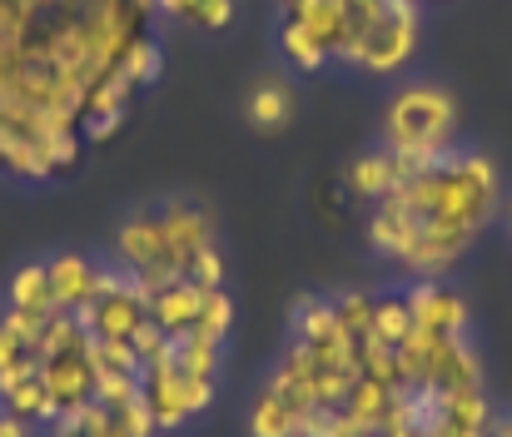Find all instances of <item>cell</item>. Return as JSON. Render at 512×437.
I'll use <instances>...</instances> for the list:
<instances>
[{
  "label": "cell",
  "instance_id": "obj_1",
  "mask_svg": "<svg viewBox=\"0 0 512 437\" xmlns=\"http://www.w3.org/2000/svg\"><path fill=\"white\" fill-rule=\"evenodd\" d=\"M503 174L493 159L453 149L413 164L408 179L368 209V244L413 284H433L463 264L473 239L503 209Z\"/></svg>",
  "mask_w": 512,
  "mask_h": 437
},
{
  "label": "cell",
  "instance_id": "obj_2",
  "mask_svg": "<svg viewBox=\"0 0 512 437\" xmlns=\"http://www.w3.org/2000/svg\"><path fill=\"white\" fill-rule=\"evenodd\" d=\"M453 145H458V105L443 85L413 80L383 105V149L388 154H398L408 164H428V159L453 154Z\"/></svg>",
  "mask_w": 512,
  "mask_h": 437
},
{
  "label": "cell",
  "instance_id": "obj_3",
  "mask_svg": "<svg viewBox=\"0 0 512 437\" xmlns=\"http://www.w3.org/2000/svg\"><path fill=\"white\" fill-rule=\"evenodd\" d=\"M140 398H145V408L155 418V433H179L184 423H194L214 403V383L184 373L174 363V343H170L160 358H150L140 368Z\"/></svg>",
  "mask_w": 512,
  "mask_h": 437
},
{
  "label": "cell",
  "instance_id": "obj_4",
  "mask_svg": "<svg viewBox=\"0 0 512 437\" xmlns=\"http://www.w3.org/2000/svg\"><path fill=\"white\" fill-rule=\"evenodd\" d=\"M418 40H423V5L418 0H388V10L378 15V25L363 35L353 70L388 80V75H398L418 55Z\"/></svg>",
  "mask_w": 512,
  "mask_h": 437
},
{
  "label": "cell",
  "instance_id": "obj_5",
  "mask_svg": "<svg viewBox=\"0 0 512 437\" xmlns=\"http://www.w3.org/2000/svg\"><path fill=\"white\" fill-rule=\"evenodd\" d=\"M145 318H150L145 313V293L125 269H105V284L95 293V303L80 313L85 333L100 338V343H130Z\"/></svg>",
  "mask_w": 512,
  "mask_h": 437
},
{
  "label": "cell",
  "instance_id": "obj_6",
  "mask_svg": "<svg viewBox=\"0 0 512 437\" xmlns=\"http://www.w3.org/2000/svg\"><path fill=\"white\" fill-rule=\"evenodd\" d=\"M160 224H165V244H170V259H174V269H179V279H189V269H194L199 254L219 249V234H214L209 209H199L189 199L160 204Z\"/></svg>",
  "mask_w": 512,
  "mask_h": 437
},
{
  "label": "cell",
  "instance_id": "obj_7",
  "mask_svg": "<svg viewBox=\"0 0 512 437\" xmlns=\"http://www.w3.org/2000/svg\"><path fill=\"white\" fill-rule=\"evenodd\" d=\"M408 308H413V333L418 338H458L468 333V303L463 293L448 284H413L408 289Z\"/></svg>",
  "mask_w": 512,
  "mask_h": 437
},
{
  "label": "cell",
  "instance_id": "obj_8",
  "mask_svg": "<svg viewBox=\"0 0 512 437\" xmlns=\"http://www.w3.org/2000/svg\"><path fill=\"white\" fill-rule=\"evenodd\" d=\"M45 274H50L55 313H70V318H80L95 303L100 284H105V264H95L90 254H55L45 264Z\"/></svg>",
  "mask_w": 512,
  "mask_h": 437
},
{
  "label": "cell",
  "instance_id": "obj_9",
  "mask_svg": "<svg viewBox=\"0 0 512 437\" xmlns=\"http://www.w3.org/2000/svg\"><path fill=\"white\" fill-rule=\"evenodd\" d=\"M408 159H398V154H388V149H373V154H358L348 169H343V194L348 199H363V204H378V199H388L403 179H408Z\"/></svg>",
  "mask_w": 512,
  "mask_h": 437
},
{
  "label": "cell",
  "instance_id": "obj_10",
  "mask_svg": "<svg viewBox=\"0 0 512 437\" xmlns=\"http://www.w3.org/2000/svg\"><path fill=\"white\" fill-rule=\"evenodd\" d=\"M140 293H145V313H150V323H155L165 338L194 333V323H199V303H204V289H199V284L179 279V284H160V289H140Z\"/></svg>",
  "mask_w": 512,
  "mask_h": 437
},
{
  "label": "cell",
  "instance_id": "obj_11",
  "mask_svg": "<svg viewBox=\"0 0 512 437\" xmlns=\"http://www.w3.org/2000/svg\"><path fill=\"white\" fill-rule=\"evenodd\" d=\"M0 413L35 428V423H55L50 413V398H45V378H40V363L30 368H15V373H0Z\"/></svg>",
  "mask_w": 512,
  "mask_h": 437
},
{
  "label": "cell",
  "instance_id": "obj_12",
  "mask_svg": "<svg viewBox=\"0 0 512 437\" xmlns=\"http://www.w3.org/2000/svg\"><path fill=\"white\" fill-rule=\"evenodd\" d=\"M284 20L304 25L324 45L329 60H339L343 45H348V10H343V0H284Z\"/></svg>",
  "mask_w": 512,
  "mask_h": 437
},
{
  "label": "cell",
  "instance_id": "obj_13",
  "mask_svg": "<svg viewBox=\"0 0 512 437\" xmlns=\"http://www.w3.org/2000/svg\"><path fill=\"white\" fill-rule=\"evenodd\" d=\"M413 338V308H408V289L403 293H378L373 298V343L383 348H403Z\"/></svg>",
  "mask_w": 512,
  "mask_h": 437
},
{
  "label": "cell",
  "instance_id": "obj_14",
  "mask_svg": "<svg viewBox=\"0 0 512 437\" xmlns=\"http://www.w3.org/2000/svg\"><path fill=\"white\" fill-rule=\"evenodd\" d=\"M5 303H10L15 313L50 318V313H55V298H50V274H45V264H20V269H15V279H10Z\"/></svg>",
  "mask_w": 512,
  "mask_h": 437
},
{
  "label": "cell",
  "instance_id": "obj_15",
  "mask_svg": "<svg viewBox=\"0 0 512 437\" xmlns=\"http://www.w3.org/2000/svg\"><path fill=\"white\" fill-rule=\"evenodd\" d=\"M155 10L194 30H224L234 20V0H155Z\"/></svg>",
  "mask_w": 512,
  "mask_h": 437
},
{
  "label": "cell",
  "instance_id": "obj_16",
  "mask_svg": "<svg viewBox=\"0 0 512 437\" xmlns=\"http://www.w3.org/2000/svg\"><path fill=\"white\" fill-rule=\"evenodd\" d=\"M289 115H294V90H289L284 80L254 85V95H249V120H254L259 130H284Z\"/></svg>",
  "mask_w": 512,
  "mask_h": 437
},
{
  "label": "cell",
  "instance_id": "obj_17",
  "mask_svg": "<svg viewBox=\"0 0 512 437\" xmlns=\"http://www.w3.org/2000/svg\"><path fill=\"white\" fill-rule=\"evenodd\" d=\"M279 50H284V60H289L294 70H304V75H314V70L334 65V60L324 55V45H319L304 25H294V20H284V25H279Z\"/></svg>",
  "mask_w": 512,
  "mask_h": 437
},
{
  "label": "cell",
  "instance_id": "obj_18",
  "mask_svg": "<svg viewBox=\"0 0 512 437\" xmlns=\"http://www.w3.org/2000/svg\"><path fill=\"white\" fill-rule=\"evenodd\" d=\"M219 348L224 343H209V338H199V333H184V338H174V363L184 368V373H194V378H209V383H219Z\"/></svg>",
  "mask_w": 512,
  "mask_h": 437
},
{
  "label": "cell",
  "instance_id": "obj_19",
  "mask_svg": "<svg viewBox=\"0 0 512 437\" xmlns=\"http://www.w3.org/2000/svg\"><path fill=\"white\" fill-rule=\"evenodd\" d=\"M229 328H234V303H229V293L224 289H204L194 333H199V338H209V343H224V338H229Z\"/></svg>",
  "mask_w": 512,
  "mask_h": 437
},
{
  "label": "cell",
  "instance_id": "obj_20",
  "mask_svg": "<svg viewBox=\"0 0 512 437\" xmlns=\"http://www.w3.org/2000/svg\"><path fill=\"white\" fill-rule=\"evenodd\" d=\"M120 70H125L140 90H145V85H155V80H160V70H165V50H160V40H155V35H145V40L125 55V65H120Z\"/></svg>",
  "mask_w": 512,
  "mask_h": 437
},
{
  "label": "cell",
  "instance_id": "obj_21",
  "mask_svg": "<svg viewBox=\"0 0 512 437\" xmlns=\"http://www.w3.org/2000/svg\"><path fill=\"white\" fill-rule=\"evenodd\" d=\"M339 437H383V428H358V423H348V418H343Z\"/></svg>",
  "mask_w": 512,
  "mask_h": 437
},
{
  "label": "cell",
  "instance_id": "obj_22",
  "mask_svg": "<svg viewBox=\"0 0 512 437\" xmlns=\"http://www.w3.org/2000/svg\"><path fill=\"white\" fill-rule=\"evenodd\" d=\"M0 437H30V428H25V423H15V418H5V413H0Z\"/></svg>",
  "mask_w": 512,
  "mask_h": 437
},
{
  "label": "cell",
  "instance_id": "obj_23",
  "mask_svg": "<svg viewBox=\"0 0 512 437\" xmlns=\"http://www.w3.org/2000/svg\"><path fill=\"white\" fill-rule=\"evenodd\" d=\"M488 437H512V413H508V418H498V423H493V433H488Z\"/></svg>",
  "mask_w": 512,
  "mask_h": 437
},
{
  "label": "cell",
  "instance_id": "obj_24",
  "mask_svg": "<svg viewBox=\"0 0 512 437\" xmlns=\"http://www.w3.org/2000/svg\"><path fill=\"white\" fill-rule=\"evenodd\" d=\"M503 219H508V234H512V189L503 194Z\"/></svg>",
  "mask_w": 512,
  "mask_h": 437
},
{
  "label": "cell",
  "instance_id": "obj_25",
  "mask_svg": "<svg viewBox=\"0 0 512 437\" xmlns=\"http://www.w3.org/2000/svg\"><path fill=\"white\" fill-rule=\"evenodd\" d=\"M418 5H423V0H418Z\"/></svg>",
  "mask_w": 512,
  "mask_h": 437
}]
</instances>
